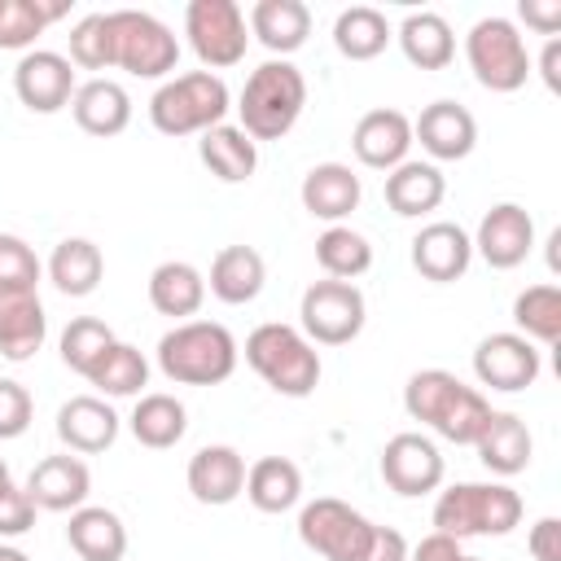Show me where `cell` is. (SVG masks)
I'll return each instance as SVG.
<instances>
[{
  "label": "cell",
  "instance_id": "1",
  "mask_svg": "<svg viewBox=\"0 0 561 561\" xmlns=\"http://www.w3.org/2000/svg\"><path fill=\"white\" fill-rule=\"evenodd\" d=\"M403 408H408L412 421L430 425L438 438H447L456 447H473V438L482 434V425L495 412L482 399V390L465 386L447 368H421V373H412L408 386H403Z\"/></svg>",
  "mask_w": 561,
  "mask_h": 561
},
{
  "label": "cell",
  "instance_id": "2",
  "mask_svg": "<svg viewBox=\"0 0 561 561\" xmlns=\"http://www.w3.org/2000/svg\"><path fill=\"white\" fill-rule=\"evenodd\" d=\"M237 337L219 320H184L158 337V368L175 386H219L237 368Z\"/></svg>",
  "mask_w": 561,
  "mask_h": 561
},
{
  "label": "cell",
  "instance_id": "3",
  "mask_svg": "<svg viewBox=\"0 0 561 561\" xmlns=\"http://www.w3.org/2000/svg\"><path fill=\"white\" fill-rule=\"evenodd\" d=\"M307 105V79L289 57H272L259 70H250L245 88H241V131L259 145V140H280L298 114Z\"/></svg>",
  "mask_w": 561,
  "mask_h": 561
},
{
  "label": "cell",
  "instance_id": "4",
  "mask_svg": "<svg viewBox=\"0 0 561 561\" xmlns=\"http://www.w3.org/2000/svg\"><path fill=\"white\" fill-rule=\"evenodd\" d=\"M245 364L285 399H307L320 386V351L302 329L280 320H267L245 337Z\"/></svg>",
  "mask_w": 561,
  "mask_h": 561
},
{
  "label": "cell",
  "instance_id": "5",
  "mask_svg": "<svg viewBox=\"0 0 561 561\" xmlns=\"http://www.w3.org/2000/svg\"><path fill=\"white\" fill-rule=\"evenodd\" d=\"M526 504L508 482H456L434 500V530L451 539L469 535H508L522 522Z\"/></svg>",
  "mask_w": 561,
  "mask_h": 561
},
{
  "label": "cell",
  "instance_id": "6",
  "mask_svg": "<svg viewBox=\"0 0 561 561\" xmlns=\"http://www.w3.org/2000/svg\"><path fill=\"white\" fill-rule=\"evenodd\" d=\"M228 83L210 70H188L167 79L153 96H149V123L162 136H202L210 127L224 123L228 114Z\"/></svg>",
  "mask_w": 561,
  "mask_h": 561
},
{
  "label": "cell",
  "instance_id": "7",
  "mask_svg": "<svg viewBox=\"0 0 561 561\" xmlns=\"http://www.w3.org/2000/svg\"><path fill=\"white\" fill-rule=\"evenodd\" d=\"M465 57L486 92H517L530 79V53L513 18H478L465 35Z\"/></svg>",
  "mask_w": 561,
  "mask_h": 561
},
{
  "label": "cell",
  "instance_id": "8",
  "mask_svg": "<svg viewBox=\"0 0 561 561\" xmlns=\"http://www.w3.org/2000/svg\"><path fill=\"white\" fill-rule=\"evenodd\" d=\"M110 18V39H114V66L136 75V79H162L180 61V39L175 31L145 13V9H114Z\"/></svg>",
  "mask_w": 561,
  "mask_h": 561
},
{
  "label": "cell",
  "instance_id": "9",
  "mask_svg": "<svg viewBox=\"0 0 561 561\" xmlns=\"http://www.w3.org/2000/svg\"><path fill=\"white\" fill-rule=\"evenodd\" d=\"M364 320H368V302H364V294H359L355 280H333V276H324V280H311V285L302 289L298 329H302V337H307L311 346H316V342H320V346H346V342L359 337Z\"/></svg>",
  "mask_w": 561,
  "mask_h": 561
},
{
  "label": "cell",
  "instance_id": "10",
  "mask_svg": "<svg viewBox=\"0 0 561 561\" xmlns=\"http://www.w3.org/2000/svg\"><path fill=\"white\" fill-rule=\"evenodd\" d=\"M373 530H377V522H368L359 508H351L346 500H333V495H320V500L302 504V513H298V539L324 561H364Z\"/></svg>",
  "mask_w": 561,
  "mask_h": 561
},
{
  "label": "cell",
  "instance_id": "11",
  "mask_svg": "<svg viewBox=\"0 0 561 561\" xmlns=\"http://www.w3.org/2000/svg\"><path fill=\"white\" fill-rule=\"evenodd\" d=\"M184 35H188V48L197 53V61L210 66V75L237 66L250 48V26H245V13L237 0H188Z\"/></svg>",
  "mask_w": 561,
  "mask_h": 561
},
{
  "label": "cell",
  "instance_id": "12",
  "mask_svg": "<svg viewBox=\"0 0 561 561\" xmlns=\"http://www.w3.org/2000/svg\"><path fill=\"white\" fill-rule=\"evenodd\" d=\"M443 451L434 447V438L416 434V430H403L394 434L386 447H381V478L394 495H430L443 486Z\"/></svg>",
  "mask_w": 561,
  "mask_h": 561
},
{
  "label": "cell",
  "instance_id": "13",
  "mask_svg": "<svg viewBox=\"0 0 561 561\" xmlns=\"http://www.w3.org/2000/svg\"><path fill=\"white\" fill-rule=\"evenodd\" d=\"M539 368H543L539 346L522 333H491L473 346V377L491 390L517 394L539 381Z\"/></svg>",
  "mask_w": 561,
  "mask_h": 561
},
{
  "label": "cell",
  "instance_id": "14",
  "mask_svg": "<svg viewBox=\"0 0 561 561\" xmlns=\"http://www.w3.org/2000/svg\"><path fill=\"white\" fill-rule=\"evenodd\" d=\"M75 66L53 48H31L13 66V92L31 114H57L75 96Z\"/></svg>",
  "mask_w": 561,
  "mask_h": 561
},
{
  "label": "cell",
  "instance_id": "15",
  "mask_svg": "<svg viewBox=\"0 0 561 561\" xmlns=\"http://www.w3.org/2000/svg\"><path fill=\"white\" fill-rule=\"evenodd\" d=\"M473 250L495 267V272H508L517 263H526V254L535 250V219L526 206L517 202H495L482 224H478V237H473Z\"/></svg>",
  "mask_w": 561,
  "mask_h": 561
},
{
  "label": "cell",
  "instance_id": "16",
  "mask_svg": "<svg viewBox=\"0 0 561 561\" xmlns=\"http://www.w3.org/2000/svg\"><path fill=\"white\" fill-rule=\"evenodd\" d=\"M469 263H473V237L451 219H434L412 237V267L434 285L460 280Z\"/></svg>",
  "mask_w": 561,
  "mask_h": 561
},
{
  "label": "cell",
  "instance_id": "17",
  "mask_svg": "<svg viewBox=\"0 0 561 561\" xmlns=\"http://www.w3.org/2000/svg\"><path fill=\"white\" fill-rule=\"evenodd\" d=\"M412 140H421L434 162H460L478 145V123L460 101H430L412 123Z\"/></svg>",
  "mask_w": 561,
  "mask_h": 561
},
{
  "label": "cell",
  "instance_id": "18",
  "mask_svg": "<svg viewBox=\"0 0 561 561\" xmlns=\"http://www.w3.org/2000/svg\"><path fill=\"white\" fill-rule=\"evenodd\" d=\"M22 491H26L31 504L44 508V513H75V508L88 504L92 473H88V465H83L79 456L61 451V456H44V460L31 469V478H26Z\"/></svg>",
  "mask_w": 561,
  "mask_h": 561
},
{
  "label": "cell",
  "instance_id": "19",
  "mask_svg": "<svg viewBox=\"0 0 561 561\" xmlns=\"http://www.w3.org/2000/svg\"><path fill=\"white\" fill-rule=\"evenodd\" d=\"M351 149L364 167L373 171H394L399 162H408V149H412V118L403 110H368L355 131H351Z\"/></svg>",
  "mask_w": 561,
  "mask_h": 561
},
{
  "label": "cell",
  "instance_id": "20",
  "mask_svg": "<svg viewBox=\"0 0 561 561\" xmlns=\"http://www.w3.org/2000/svg\"><path fill=\"white\" fill-rule=\"evenodd\" d=\"M188 491L197 504H232L245 491V456L228 443H206L188 456Z\"/></svg>",
  "mask_w": 561,
  "mask_h": 561
},
{
  "label": "cell",
  "instance_id": "21",
  "mask_svg": "<svg viewBox=\"0 0 561 561\" xmlns=\"http://www.w3.org/2000/svg\"><path fill=\"white\" fill-rule=\"evenodd\" d=\"M57 438L75 456H96L118 438V412L101 394H75L57 408Z\"/></svg>",
  "mask_w": 561,
  "mask_h": 561
},
{
  "label": "cell",
  "instance_id": "22",
  "mask_svg": "<svg viewBox=\"0 0 561 561\" xmlns=\"http://www.w3.org/2000/svg\"><path fill=\"white\" fill-rule=\"evenodd\" d=\"M70 114H75V123L88 136H101L105 140V136L127 131V123H131V96H127V88L118 79L96 75V79H88V83L75 88Z\"/></svg>",
  "mask_w": 561,
  "mask_h": 561
},
{
  "label": "cell",
  "instance_id": "23",
  "mask_svg": "<svg viewBox=\"0 0 561 561\" xmlns=\"http://www.w3.org/2000/svg\"><path fill=\"white\" fill-rule=\"evenodd\" d=\"M359 193H364L359 175L346 162H316L298 184L302 210L316 219H329V224H342L359 206Z\"/></svg>",
  "mask_w": 561,
  "mask_h": 561
},
{
  "label": "cell",
  "instance_id": "24",
  "mask_svg": "<svg viewBox=\"0 0 561 561\" xmlns=\"http://www.w3.org/2000/svg\"><path fill=\"white\" fill-rule=\"evenodd\" d=\"M48 337V316L35 289H13L0 294V355L22 364L31 359Z\"/></svg>",
  "mask_w": 561,
  "mask_h": 561
},
{
  "label": "cell",
  "instance_id": "25",
  "mask_svg": "<svg viewBox=\"0 0 561 561\" xmlns=\"http://www.w3.org/2000/svg\"><path fill=\"white\" fill-rule=\"evenodd\" d=\"M443 197H447V180L434 162L408 158L394 171H386V206L403 219H421V215L438 210Z\"/></svg>",
  "mask_w": 561,
  "mask_h": 561
},
{
  "label": "cell",
  "instance_id": "26",
  "mask_svg": "<svg viewBox=\"0 0 561 561\" xmlns=\"http://www.w3.org/2000/svg\"><path fill=\"white\" fill-rule=\"evenodd\" d=\"M473 451L495 478H513V473H522L530 465L535 438H530V430H526V421L517 412H491V421L473 438Z\"/></svg>",
  "mask_w": 561,
  "mask_h": 561
},
{
  "label": "cell",
  "instance_id": "27",
  "mask_svg": "<svg viewBox=\"0 0 561 561\" xmlns=\"http://www.w3.org/2000/svg\"><path fill=\"white\" fill-rule=\"evenodd\" d=\"M263 280H267V263L254 245H224L215 259H210V294L228 307H245L263 294Z\"/></svg>",
  "mask_w": 561,
  "mask_h": 561
},
{
  "label": "cell",
  "instance_id": "28",
  "mask_svg": "<svg viewBox=\"0 0 561 561\" xmlns=\"http://www.w3.org/2000/svg\"><path fill=\"white\" fill-rule=\"evenodd\" d=\"M403 57L416 66V70H447L451 57H456V35H451V22L434 9H421V13H408L394 31Z\"/></svg>",
  "mask_w": 561,
  "mask_h": 561
},
{
  "label": "cell",
  "instance_id": "29",
  "mask_svg": "<svg viewBox=\"0 0 561 561\" xmlns=\"http://www.w3.org/2000/svg\"><path fill=\"white\" fill-rule=\"evenodd\" d=\"M149 302L158 316H171L184 324L206 302V276L184 259H167L149 272Z\"/></svg>",
  "mask_w": 561,
  "mask_h": 561
},
{
  "label": "cell",
  "instance_id": "30",
  "mask_svg": "<svg viewBox=\"0 0 561 561\" xmlns=\"http://www.w3.org/2000/svg\"><path fill=\"white\" fill-rule=\"evenodd\" d=\"M66 539L79 552V561H123V552H127L123 517L114 508H101V504L75 508L70 526H66Z\"/></svg>",
  "mask_w": 561,
  "mask_h": 561
},
{
  "label": "cell",
  "instance_id": "31",
  "mask_svg": "<svg viewBox=\"0 0 561 561\" xmlns=\"http://www.w3.org/2000/svg\"><path fill=\"white\" fill-rule=\"evenodd\" d=\"M250 35L276 57H289L311 35V9L302 0H259L250 9Z\"/></svg>",
  "mask_w": 561,
  "mask_h": 561
},
{
  "label": "cell",
  "instance_id": "32",
  "mask_svg": "<svg viewBox=\"0 0 561 561\" xmlns=\"http://www.w3.org/2000/svg\"><path fill=\"white\" fill-rule=\"evenodd\" d=\"M197 158H202V167H206L215 180H224V184H241V180H250L254 167H259V145H254L241 127L219 123V127L202 131V140H197Z\"/></svg>",
  "mask_w": 561,
  "mask_h": 561
},
{
  "label": "cell",
  "instance_id": "33",
  "mask_svg": "<svg viewBox=\"0 0 561 561\" xmlns=\"http://www.w3.org/2000/svg\"><path fill=\"white\" fill-rule=\"evenodd\" d=\"M105 276V259L101 245L88 237H66L53 245L48 254V280L66 294V298H88Z\"/></svg>",
  "mask_w": 561,
  "mask_h": 561
},
{
  "label": "cell",
  "instance_id": "34",
  "mask_svg": "<svg viewBox=\"0 0 561 561\" xmlns=\"http://www.w3.org/2000/svg\"><path fill=\"white\" fill-rule=\"evenodd\" d=\"M245 500L259 513H289L302 500V469L285 456H259L245 469Z\"/></svg>",
  "mask_w": 561,
  "mask_h": 561
},
{
  "label": "cell",
  "instance_id": "35",
  "mask_svg": "<svg viewBox=\"0 0 561 561\" xmlns=\"http://www.w3.org/2000/svg\"><path fill=\"white\" fill-rule=\"evenodd\" d=\"M127 425H131V438H136L140 447L167 451V447H175V443L184 438V430H188V412H184V403H180L175 394L153 390V394H140V399H136Z\"/></svg>",
  "mask_w": 561,
  "mask_h": 561
},
{
  "label": "cell",
  "instance_id": "36",
  "mask_svg": "<svg viewBox=\"0 0 561 561\" xmlns=\"http://www.w3.org/2000/svg\"><path fill=\"white\" fill-rule=\"evenodd\" d=\"M390 39H394V31H390L386 13L373 9V4H351V9H342L337 22H333V44H337V53L351 57V61H373V57H381Z\"/></svg>",
  "mask_w": 561,
  "mask_h": 561
},
{
  "label": "cell",
  "instance_id": "37",
  "mask_svg": "<svg viewBox=\"0 0 561 561\" xmlns=\"http://www.w3.org/2000/svg\"><path fill=\"white\" fill-rule=\"evenodd\" d=\"M316 263L324 267V276L333 280H355L373 267V245L364 232L346 228V224H333L316 237Z\"/></svg>",
  "mask_w": 561,
  "mask_h": 561
},
{
  "label": "cell",
  "instance_id": "38",
  "mask_svg": "<svg viewBox=\"0 0 561 561\" xmlns=\"http://www.w3.org/2000/svg\"><path fill=\"white\" fill-rule=\"evenodd\" d=\"M88 381L110 399H131L149 386V359L131 342H114L88 373Z\"/></svg>",
  "mask_w": 561,
  "mask_h": 561
},
{
  "label": "cell",
  "instance_id": "39",
  "mask_svg": "<svg viewBox=\"0 0 561 561\" xmlns=\"http://www.w3.org/2000/svg\"><path fill=\"white\" fill-rule=\"evenodd\" d=\"M513 324L522 337L552 346L561 337V289L557 285H526L513 298Z\"/></svg>",
  "mask_w": 561,
  "mask_h": 561
},
{
  "label": "cell",
  "instance_id": "40",
  "mask_svg": "<svg viewBox=\"0 0 561 561\" xmlns=\"http://www.w3.org/2000/svg\"><path fill=\"white\" fill-rule=\"evenodd\" d=\"M70 4H48V0H0V48H26L35 44V35H44L48 22L66 18Z\"/></svg>",
  "mask_w": 561,
  "mask_h": 561
},
{
  "label": "cell",
  "instance_id": "41",
  "mask_svg": "<svg viewBox=\"0 0 561 561\" xmlns=\"http://www.w3.org/2000/svg\"><path fill=\"white\" fill-rule=\"evenodd\" d=\"M114 342H118V337H114V329H110L105 320H96V316H75V320L61 329V364L75 368L79 377H88L92 364H96Z\"/></svg>",
  "mask_w": 561,
  "mask_h": 561
},
{
  "label": "cell",
  "instance_id": "42",
  "mask_svg": "<svg viewBox=\"0 0 561 561\" xmlns=\"http://www.w3.org/2000/svg\"><path fill=\"white\" fill-rule=\"evenodd\" d=\"M70 66H79V70H110L114 66V39H110L105 13H88L70 26Z\"/></svg>",
  "mask_w": 561,
  "mask_h": 561
},
{
  "label": "cell",
  "instance_id": "43",
  "mask_svg": "<svg viewBox=\"0 0 561 561\" xmlns=\"http://www.w3.org/2000/svg\"><path fill=\"white\" fill-rule=\"evenodd\" d=\"M35 285H39V259H35V250L22 237L0 232V294L35 289Z\"/></svg>",
  "mask_w": 561,
  "mask_h": 561
},
{
  "label": "cell",
  "instance_id": "44",
  "mask_svg": "<svg viewBox=\"0 0 561 561\" xmlns=\"http://www.w3.org/2000/svg\"><path fill=\"white\" fill-rule=\"evenodd\" d=\"M31 412H35V403H31L26 386L0 377V438H18V434H26Z\"/></svg>",
  "mask_w": 561,
  "mask_h": 561
},
{
  "label": "cell",
  "instance_id": "45",
  "mask_svg": "<svg viewBox=\"0 0 561 561\" xmlns=\"http://www.w3.org/2000/svg\"><path fill=\"white\" fill-rule=\"evenodd\" d=\"M35 526V504L22 486H0V539H18Z\"/></svg>",
  "mask_w": 561,
  "mask_h": 561
},
{
  "label": "cell",
  "instance_id": "46",
  "mask_svg": "<svg viewBox=\"0 0 561 561\" xmlns=\"http://www.w3.org/2000/svg\"><path fill=\"white\" fill-rule=\"evenodd\" d=\"M526 548L535 561H561V522L557 517H539L526 535Z\"/></svg>",
  "mask_w": 561,
  "mask_h": 561
},
{
  "label": "cell",
  "instance_id": "47",
  "mask_svg": "<svg viewBox=\"0 0 561 561\" xmlns=\"http://www.w3.org/2000/svg\"><path fill=\"white\" fill-rule=\"evenodd\" d=\"M517 18L526 26H535L539 35H557L561 31V0H522Z\"/></svg>",
  "mask_w": 561,
  "mask_h": 561
},
{
  "label": "cell",
  "instance_id": "48",
  "mask_svg": "<svg viewBox=\"0 0 561 561\" xmlns=\"http://www.w3.org/2000/svg\"><path fill=\"white\" fill-rule=\"evenodd\" d=\"M460 539L443 535V530H430L416 548H408V561H460Z\"/></svg>",
  "mask_w": 561,
  "mask_h": 561
},
{
  "label": "cell",
  "instance_id": "49",
  "mask_svg": "<svg viewBox=\"0 0 561 561\" xmlns=\"http://www.w3.org/2000/svg\"><path fill=\"white\" fill-rule=\"evenodd\" d=\"M364 561H408V539L394 530V526H377L373 530V543L364 552Z\"/></svg>",
  "mask_w": 561,
  "mask_h": 561
},
{
  "label": "cell",
  "instance_id": "50",
  "mask_svg": "<svg viewBox=\"0 0 561 561\" xmlns=\"http://www.w3.org/2000/svg\"><path fill=\"white\" fill-rule=\"evenodd\" d=\"M557 66H561V39L552 35V39L543 44V57H539V75H543L548 92H557V88H561V75H557Z\"/></svg>",
  "mask_w": 561,
  "mask_h": 561
},
{
  "label": "cell",
  "instance_id": "51",
  "mask_svg": "<svg viewBox=\"0 0 561 561\" xmlns=\"http://www.w3.org/2000/svg\"><path fill=\"white\" fill-rule=\"evenodd\" d=\"M0 561H31V557H26L22 548H13V543H4V539H0Z\"/></svg>",
  "mask_w": 561,
  "mask_h": 561
},
{
  "label": "cell",
  "instance_id": "52",
  "mask_svg": "<svg viewBox=\"0 0 561 561\" xmlns=\"http://www.w3.org/2000/svg\"><path fill=\"white\" fill-rule=\"evenodd\" d=\"M13 478H9V465H4V456H0V486H9Z\"/></svg>",
  "mask_w": 561,
  "mask_h": 561
},
{
  "label": "cell",
  "instance_id": "53",
  "mask_svg": "<svg viewBox=\"0 0 561 561\" xmlns=\"http://www.w3.org/2000/svg\"><path fill=\"white\" fill-rule=\"evenodd\" d=\"M460 561H482V557H460Z\"/></svg>",
  "mask_w": 561,
  "mask_h": 561
}]
</instances>
